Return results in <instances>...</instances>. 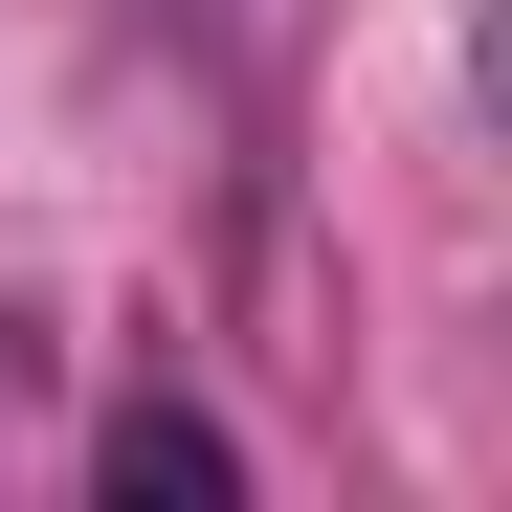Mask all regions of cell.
<instances>
[{
	"mask_svg": "<svg viewBox=\"0 0 512 512\" xmlns=\"http://www.w3.org/2000/svg\"><path fill=\"white\" fill-rule=\"evenodd\" d=\"M112 490H134V512H223L245 468H223V423H179V401H134V423H112Z\"/></svg>",
	"mask_w": 512,
	"mask_h": 512,
	"instance_id": "cell-1",
	"label": "cell"
}]
</instances>
